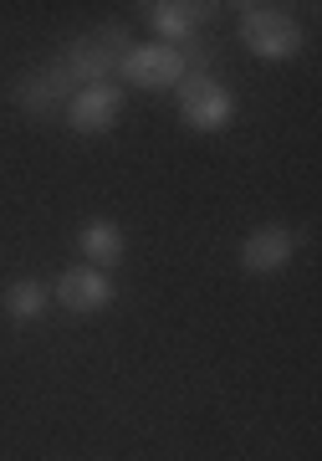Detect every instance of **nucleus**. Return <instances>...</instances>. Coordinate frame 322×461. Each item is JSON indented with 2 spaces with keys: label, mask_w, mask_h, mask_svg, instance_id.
Returning <instances> with one entry per match:
<instances>
[{
  "label": "nucleus",
  "mask_w": 322,
  "mask_h": 461,
  "mask_svg": "<svg viewBox=\"0 0 322 461\" xmlns=\"http://www.w3.org/2000/svg\"><path fill=\"white\" fill-rule=\"evenodd\" d=\"M118 77L139 93H174L179 77H184V51L179 47H164V41H133L129 57L118 62Z\"/></svg>",
  "instance_id": "4"
},
{
  "label": "nucleus",
  "mask_w": 322,
  "mask_h": 461,
  "mask_svg": "<svg viewBox=\"0 0 322 461\" xmlns=\"http://www.w3.org/2000/svg\"><path fill=\"white\" fill-rule=\"evenodd\" d=\"M72 93H77V83H72V72H67L62 57H57V62L31 67V72L11 87V103H16L26 118H57Z\"/></svg>",
  "instance_id": "5"
},
{
  "label": "nucleus",
  "mask_w": 322,
  "mask_h": 461,
  "mask_svg": "<svg viewBox=\"0 0 322 461\" xmlns=\"http://www.w3.org/2000/svg\"><path fill=\"white\" fill-rule=\"evenodd\" d=\"M0 303H5V318H16V323H36V318L47 313L51 293H47V282H41V277H21V282L5 287Z\"/></svg>",
  "instance_id": "11"
},
{
  "label": "nucleus",
  "mask_w": 322,
  "mask_h": 461,
  "mask_svg": "<svg viewBox=\"0 0 322 461\" xmlns=\"http://www.w3.org/2000/svg\"><path fill=\"white\" fill-rule=\"evenodd\" d=\"M241 41L261 62H291L302 57V21L287 5L256 0V5H241Z\"/></svg>",
  "instance_id": "2"
},
{
  "label": "nucleus",
  "mask_w": 322,
  "mask_h": 461,
  "mask_svg": "<svg viewBox=\"0 0 322 461\" xmlns=\"http://www.w3.org/2000/svg\"><path fill=\"white\" fill-rule=\"evenodd\" d=\"M144 21L154 26L164 47H190L194 36H205V26H215L220 5H205V0H148L139 5Z\"/></svg>",
  "instance_id": "6"
},
{
  "label": "nucleus",
  "mask_w": 322,
  "mask_h": 461,
  "mask_svg": "<svg viewBox=\"0 0 322 461\" xmlns=\"http://www.w3.org/2000/svg\"><path fill=\"white\" fill-rule=\"evenodd\" d=\"M62 118H67V129H72V133L97 139V133H108L118 118H123V87H118V83H87V87H77V93L67 98Z\"/></svg>",
  "instance_id": "7"
},
{
  "label": "nucleus",
  "mask_w": 322,
  "mask_h": 461,
  "mask_svg": "<svg viewBox=\"0 0 322 461\" xmlns=\"http://www.w3.org/2000/svg\"><path fill=\"white\" fill-rule=\"evenodd\" d=\"M174 103H179V118L194 133H220L236 118V98L215 72H184L174 87Z\"/></svg>",
  "instance_id": "3"
},
{
  "label": "nucleus",
  "mask_w": 322,
  "mask_h": 461,
  "mask_svg": "<svg viewBox=\"0 0 322 461\" xmlns=\"http://www.w3.org/2000/svg\"><path fill=\"white\" fill-rule=\"evenodd\" d=\"M133 47V36L129 26H113V21H103V26H93V32H82L67 41L62 51V67L72 72V83L87 87V83H113V72L118 62L129 57Z\"/></svg>",
  "instance_id": "1"
},
{
  "label": "nucleus",
  "mask_w": 322,
  "mask_h": 461,
  "mask_svg": "<svg viewBox=\"0 0 322 461\" xmlns=\"http://www.w3.org/2000/svg\"><path fill=\"white\" fill-rule=\"evenodd\" d=\"M77 251H82V262L87 267L113 272V267L129 257V236H123L118 221H87V226L77 230Z\"/></svg>",
  "instance_id": "10"
},
{
  "label": "nucleus",
  "mask_w": 322,
  "mask_h": 461,
  "mask_svg": "<svg viewBox=\"0 0 322 461\" xmlns=\"http://www.w3.org/2000/svg\"><path fill=\"white\" fill-rule=\"evenodd\" d=\"M291 257H297V230L291 226H256L241 241V267L251 277H276V272H287Z\"/></svg>",
  "instance_id": "9"
},
{
  "label": "nucleus",
  "mask_w": 322,
  "mask_h": 461,
  "mask_svg": "<svg viewBox=\"0 0 322 461\" xmlns=\"http://www.w3.org/2000/svg\"><path fill=\"white\" fill-rule=\"evenodd\" d=\"M51 303H62L67 313H103L108 303H113V277L108 272H97V267L77 262V267H67L62 277H57V287H51Z\"/></svg>",
  "instance_id": "8"
}]
</instances>
